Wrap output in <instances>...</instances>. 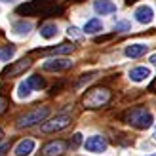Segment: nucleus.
Returning <instances> with one entry per match:
<instances>
[{"label": "nucleus", "mask_w": 156, "mask_h": 156, "mask_svg": "<svg viewBox=\"0 0 156 156\" xmlns=\"http://www.w3.org/2000/svg\"><path fill=\"white\" fill-rule=\"evenodd\" d=\"M124 122L129 124V126L135 128V129H149L152 126L154 118L147 108L137 107V108H129V111L124 114Z\"/></svg>", "instance_id": "nucleus-1"}, {"label": "nucleus", "mask_w": 156, "mask_h": 156, "mask_svg": "<svg viewBox=\"0 0 156 156\" xmlns=\"http://www.w3.org/2000/svg\"><path fill=\"white\" fill-rule=\"evenodd\" d=\"M55 12H61V8L57 6H51L50 0H30L27 4H21L17 8V13L19 15H51Z\"/></svg>", "instance_id": "nucleus-2"}, {"label": "nucleus", "mask_w": 156, "mask_h": 156, "mask_svg": "<svg viewBox=\"0 0 156 156\" xmlns=\"http://www.w3.org/2000/svg\"><path fill=\"white\" fill-rule=\"evenodd\" d=\"M108 101H111V91L107 88H101L99 86V88H93V90H90L86 93L82 103H84L86 108H99V107L107 105Z\"/></svg>", "instance_id": "nucleus-3"}, {"label": "nucleus", "mask_w": 156, "mask_h": 156, "mask_svg": "<svg viewBox=\"0 0 156 156\" xmlns=\"http://www.w3.org/2000/svg\"><path fill=\"white\" fill-rule=\"evenodd\" d=\"M50 114V107H36L33 111H29L25 114H21L17 118V128H30L34 124L44 122V118Z\"/></svg>", "instance_id": "nucleus-4"}, {"label": "nucleus", "mask_w": 156, "mask_h": 156, "mask_svg": "<svg viewBox=\"0 0 156 156\" xmlns=\"http://www.w3.org/2000/svg\"><path fill=\"white\" fill-rule=\"evenodd\" d=\"M69 124H71V116L69 114H57V116H53L51 120L44 122L40 129L44 131V133H51V131H59V129L67 128Z\"/></svg>", "instance_id": "nucleus-5"}, {"label": "nucleus", "mask_w": 156, "mask_h": 156, "mask_svg": "<svg viewBox=\"0 0 156 156\" xmlns=\"http://www.w3.org/2000/svg\"><path fill=\"white\" fill-rule=\"evenodd\" d=\"M30 65H33V61H30L29 57L21 59V61H15V63H12L10 67H6V69H4L2 76H4V78H15V76H19L21 73H25Z\"/></svg>", "instance_id": "nucleus-6"}, {"label": "nucleus", "mask_w": 156, "mask_h": 156, "mask_svg": "<svg viewBox=\"0 0 156 156\" xmlns=\"http://www.w3.org/2000/svg\"><path fill=\"white\" fill-rule=\"evenodd\" d=\"M84 147L88 152H105L107 151V139L101 137V135H91V137L86 139Z\"/></svg>", "instance_id": "nucleus-7"}, {"label": "nucleus", "mask_w": 156, "mask_h": 156, "mask_svg": "<svg viewBox=\"0 0 156 156\" xmlns=\"http://www.w3.org/2000/svg\"><path fill=\"white\" fill-rule=\"evenodd\" d=\"M133 15H135V21H137V23H141V25H149V23H152V19H154V12H152V8H151V6H147V4L137 6V8H135V12H133Z\"/></svg>", "instance_id": "nucleus-8"}, {"label": "nucleus", "mask_w": 156, "mask_h": 156, "mask_svg": "<svg viewBox=\"0 0 156 156\" xmlns=\"http://www.w3.org/2000/svg\"><path fill=\"white\" fill-rule=\"evenodd\" d=\"M65 149H67V143L65 141H50L48 145L42 147L40 154L42 156H59V154L65 152Z\"/></svg>", "instance_id": "nucleus-9"}, {"label": "nucleus", "mask_w": 156, "mask_h": 156, "mask_svg": "<svg viewBox=\"0 0 156 156\" xmlns=\"http://www.w3.org/2000/svg\"><path fill=\"white\" fill-rule=\"evenodd\" d=\"M73 67V61L69 59H50L42 65L44 71H51V73H59V71H67Z\"/></svg>", "instance_id": "nucleus-10"}, {"label": "nucleus", "mask_w": 156, "mask_h": 156, "mask_svg": "<svg viewBox=\"0 0 156 156\" xmlns=\"http://www.w3.org/2000/svg\"><path fill=\"white\" fill-rule=\"evenodd\" d=\"M34 147H36V143L33 141V139H23V141H19L17 145H15L13 154L15 156H30L34 152Z\"/></svg>", "instance_id": "nucleus-11"}, {"label": "nucleus", "mask_w": 156, "mask_h": 156, "mask_svg": "<svg viewBox=\"0 0 156 156\" xmlns=\"http://www.w3.org/2000/svg\"><path fill=\"white\" fill-rule=\"evenodd\" d=\"M93 10L99 15H112L116 12V4L112 0H95L93 2Z\"/></svg>", "instance_id": "nucleus-12"}, {"label": "nucleus", "mask_w": 156, "mask_h": 156, "mask_svg": "<svg viewBox=\"0 0 156 156\" xmlns=\"http://www.w3.org/2000/svg\"><path fill=\"white\" fill-rule=\"evenodd\" d=\"M147 51H149V46L147 44H129V46H126V50H124L126 57H131V59L143 57Z\"/></svg>", "instance_id": "nucleus-13"}, {"label": "nucleus", "mask_w": 156, "mask_h": 156, "mask_svg": "<svg viewBox=\"0 0 156 156\" xmlns=\"http://www.w3.org/2000/svg\"><path fill=\"white\" fill-rule=\"evenodd\" d=\"M30 30H33V21H29V19H21L17 23H13V27H12V33L15 36H27Z\"/></svg>", "instance_id": "nucleus-14"}, {"label": "nucleus", "mask_w": 156, "mask_h": 156, "mask_svg": "<svg viewBox=\"0 0 156 156\" xmlns=\"http://www.w3.org/2000/svg\"><path fill=\"white\" fill-rule=\"evenodd\" d=\"M74 50L73 44H59L55 48H48V50H34V53H51V55H65V53H71Z\"/></svg>", "instance_id": "nucleus-15"}, {"label": "nucleus", "mask_w": 156, "mask_h": 156, "mask_svg": "<svg viewBox=\"0 0 156 156\" xmlns=\"http://www.w3.org/2000/svg\"><path fill=\"white\" fill-rule=\"evenodd\" d=\"M151 76V69L149 67H133L129 71V80L131 82H143Z\"/></svg>", "instance_id": "nucleus-16"}, {"label": "nucleus", "mask_w": 156, "mask_h": 156, "mask_svg": "<svg viewBox=\"0 0 156 156\" xmlns=\"http://www.w3.org/2000/svg\"><path fill=\"white\" fill-rule=\"evenodd\" d=\"M101 30H103V23H101V19L93 17V19H90L84 25L82 33H86V34H97V33H101Z\"/></svg>", "instance_id": "nucleus-17"}, {"label": "nucleus", "mask_w": 156, "mask_h": 156, "mask_svg": "<svg viewBox=\"0 0 156 156\" xmlns=\"http://www.w3.org/2000/svg\"><path fill=\"white\" fill-rule=\"evenodd\" d=\"M59 33V29L55 23H44V25L40 27V36L46 38V40H50V38H55Z\"/></svg>", "instance_id": "nucleus-18"}, {"label": "nucleus", "mask_w": 156, "mask_h": 156, "mask_svg": "<svg viewBox=\"0 0 156 156\" xmlns=\"http://www.w3.org/2000/svg\"><path fill=\"white\" fill-rule=\"evenodd\" d=\"M27 84L30 86V90H42L44 86H46L44 78H42L40 74H30V76L27 78Z\"/></svg>", "instance_id": "nucleus-19"}, {"label": "nucleus", "mask_w": 156, "mask_h": 156, "mask_svg": "<svg viewBox=\"0 0 156 156\" xmlns=\"http://www.w3.org/2000/svg\"><path fill=\"white\" fill-rule=\"evenodd\" d=\"M13 55H15L13 46H4V48H0V61H10Z\"/></svg>", "instance_id": "nucleus-20"}, {"label": "nucleus", "mask_w": 156, "mask_h": 156, "mask_svg": "<svg viewBox=\"0 0 156 156\" xmlns=\"http://www.w3.org/2000/svg\"><path fill=\"white\" fill-rule=\"evenodd\" d=\"M30 91H33V90H30V86L27 84V80H25V82H19V86H17V97H19V99L29 97Z\"/></svg>", "instance_id": "nucleus-21"}, {"label": "nucleus", "mask_w": 156, "mask_h": 156, "mask_svg": "<svg viewBox=\"0 0 156 156\" xmlns=\"http://www.w3.org/2000/svg\"><path fill=\"white\" fill-rule=\"evenodd\" d=\"M114 30L116 33H128V30H131V23L129 21H118V23H114Z\"/></svg>", "instance_id": "nucleus-22"}, {"label": "nucleus", "mask_w": 156, "mask_h": 156, "mask_svg": "<svg viewBox=\"0 0 156 156\" xmlns=\"http://www.w3.org/2000/svg\"><path fill=\"white\" fill-rule=\"evenodd\" d=\"M80 145H82V133H74L73 141L69 143V147H71V149H76V147H80Z\"/></svg>", "instance_id": "nucleus-23"}, {"label": "nucleus", "mask_w": 156, "mask_h": 156, "mask_svg": "<svg viewBox=\"0 0 156 156\" xmlns=\"http://www.w3.org/2000/svg\"><path fill=\"white\" fill-rule=\"evenodd\" d=\"M67 33H69V36H74V38H80V36H82V33H80L76 27H73V25L67 29Z\"/></svg>", "instance_id": "nucleus-24"}, {"label": "nucleus", "mask_w": 156, "mask_h": 156, "mask_svg": "<svg viewBox=\"0 0 156 156\" xmlns=\"http://www.w3.org/2000/svg\"><path fill=\"white\" fill-rule=\"evenodd\" d=\"M6 107H8V99L6 97H0V114L6 112Z\"/></svg>", "instance_id": "nucleus-25"}, {"label": "nucleus", "mask_w": 156, "mask_h": 156, "mask_svg": "<svg viewBox=\"0 0 156 156\" xmlns=\"http://www.w3.org/2000/svg\"><path fill=\"white\" fill-rule=\"evenodd\" d=\"M8 149H10V143H4L2 147H0V156H4V152H6Z\"/></svg>", "instance_id": "nucleus-26"}, {"label": "nucleus", "mask_w": 156, "mask_h": 156, "mask_svg": "<svg viewBox=\"0 0 156 156\" xmlns=\"http://www.w3.org/2000/svg\"><path fill=\"white\" fill-rule=\"evenodd\" d=\"M149 61H151V63H152V65L156 67V53H152V55L149 57Z\"/></svg>", "instance_id": "nucleus-27"}, {"label": "nucleus", "mask_w": 156, "mask_h": 156, "mask_svg": "<svg viewBox=\"0 0 156 156\" xmlns=\"http://www.w3.org/2000/svg\"><path fill=\"white\" fill-rule=\"evenodd\" d=\"M2 137H4V131H2V129H0V141H2Z\"/></svg>", "instance_id": "nucleus-28"}, {"label": "nucleus", "mask_w": 156, "mask_h": 156, "mask_svg": "<svg viewBox=\"0 0 156 156\" xmlns=\"http://www.w3.org/2000/svg\"><path fill=\"white\" fill-rule=\"evenodd\" d=\"M152 90H154V91H156V80H154V84H152Z\"/></svg>", "instance_id": "nucleus-29"}, {"label": "nucleus", "mask_w": 156, "mask_h": 156, "mask_svg": "<svg viewBox=\"0 0 156 156\" xmlns=\"http://www.w3.org/2000/svg\"><path fill=\"white\" fill-rule=\"evenodd\" d=\"M2 2H13V0H2Z\"/></svg>", "instance_id": "nucleus-30"}, {"label": "nucleus", "mask_w": 156, "mask_h": 156, "mask_svg": "<svg viewBox=\"0 0 156 156\" xmlns=\"http://www.w3.org/2000/svg\"><path fill=\"white\" fill-rule=\"evenodd\" d=\"M152 137H154V139H156V128H154V135H152Z\"/></svg>", "instance_id": "nucleus-31"}, {"label": "nucleus", "mask_w": 156, "mask_h": 156, "mask_svg": "<svg viewBox=\"0 0 156 156\" xmlns=\"http://www.w3.org/2000/svg\"><path fill=\"white\" fill-rule=\"evenodd\" d=\"M149 156H156V152H154V154H149Z\"/></svg>", "instance_id": "nucleus-32"}]
</instances>
